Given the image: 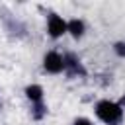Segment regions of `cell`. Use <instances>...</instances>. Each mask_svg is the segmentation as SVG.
I'll use <instances>...</instances> for the list:
<instances>
[{
	"label": "cell",
	"instance_id": "cell-4",
	"mask_svg": "<svg viewBox=\"0 0 125 125\" xmlns=\"http://www.w3.org/2000/svg\"><path fill=\"white\" fill-rule=\"evenodd\" d=\"M62 57H64V72H66L68 76L74 78V76H84V74H86L80 59H78L74 53H66V55H62Z\"/></svg>",
	"mask_w": 125,
	"mask_h": 125
},
{
	"label": "cell",
	"instance_id": "cell-11",
	"mask_svg": "<svg viewBox=\"0 0 125 125\" xmlns=\"http://www.w3.org/2000/svg\"><path fill=\"white\" fill-rule=\"evenodd\" d=\"M0 107H2V104H0Z\"/></svg>",
	"mask_w": 125,
	"mask_h": 125
},
{
	"label": "cell",
	"instance_id": "cell-5",
	"mask_svg": "<svg viewBox=\"0 0 125 125\" xmlns=\"http://www.w3.org/2000/svg\"><path fill=\"white\" fill-rule=\"evenodd\" d=\"M84 31H86V23H84L82 20L74 18V20L66 21V33H70V35H72L74 39L82 37V35H84Z\"/></svg>",
	"mask_w": 125,
	"mask_h": 125
},
{
	"label": "cell",
	"instance_id": "cell-6",
	"mask_svg": "<svg viewBox=\"0 0 125 125\" xmlns=\"http://www.w3.org/2000/svg\"><path fill=\"white\" fill-rule=\"evenodd\" d=\"M25 98H27L31 104L43 102V88H41L39 84H29V86H25Z\"/></svg>",
	"mask_w": 125,
	"mask_h": 125
},
{
	"label": "cell",
	"instance_id": "cell-3",
	"mask_svg": "<svg viewBox=\"0 0 125 125\" xmlns=\"http://www.w3.org/2000/svg\"><path fill=\"white\" fill-rule=\"evenodd\" d=\"M47 33H49L53 39L62 37V35L66 33V21H64L61 16L51 14V16L47 18Z\"/></svg>",
	"mask_w": 125,
	"mask_h": 125
},
{
	"label": "cell",
	"instance_id": "cell-1",
	"mask_svg": "<svg viewBox=\"0 0 125 125\" xmlns=\"http://www.w3.org/2000/svg\"><path fill=\"white\" fill-rule=\"evenodd\" d=\"M96 115L105 125H121L123 121V107L111 100H100L96 104Z\"/></svg>",
	"mask_w": 125,
	"mask_h": 125
},
{
	"label": "cell",
	"instance_id": "cell-9",
	"mask_svg": "<svg viewBox=\"0 0 125 125\" xmlns=\"http://www.w3.org/2000/svg\"><path fill=\"white\" fill-rule=\"evenodd\" d=\"M72 125H94L88 117H76L74 121H72Z\"/></svg>",
	"mask_w": 125,
	"mask_h": 125
},
{
	"label": "cell",
	"instance_id": "cell-7",
	"mask_svg": "<svg viewBox=\"0 0 125 125\" xmlns=\"http://www.w3.org/2000/svg\"><path fill=\"white\" fill-rule=\"evenodd\" d=\"M45 115H47V105H45L43 102H39V104H31V117H33L35 121H41Z\"/></svg>",
	"mask_w": 125,
	"mask_h": 125
},
{
	"label": "cell",
	"instance_id": "cell-2",
	"mask_svg": "<svg viewBox=\"0 0 125 125\" xmlns=\"http://www.w3.org/2000/svg\"><path fill=\"white\" fill-rule=\"evenodd\" d=\"M43 68L49 72V74H59L64 70V57L57 51H49L45 53L43 57Z\"/></svg>",
	"mask_w": 125,
	"mask_h": 125
},
{
	"label": "cell",
	"instance_id": "cell-10",
	"mask_svg": "<svg viewBox=\"0 0 125 125\" xmlns=\"http://www.w3.org/2000/svg\"><path fill=\"white\" fill-rule=\"evenodd\" d=\"M117 104H119V105H121V107H123V109H125V96H123V98H121V100H119V102H117Z\"/></svg>",
	"mask_w": 125,
	"mask_h": 125
},
{
	"label": "cell",
	"instance_id": "cell-8",
	"mask_svg": "<svg viewBox=\"0 0 125 125\" xmlns=\"http://www.w3.org/2000/svg\"><path fill=\"white\" fill-rule=\"evenodd\" d=\"M113 51L119 55V57H125V41H117L113 45Z\"/></svg>",
	"mask_w": 125,
	"mask_h": 125
}]
</instances>
